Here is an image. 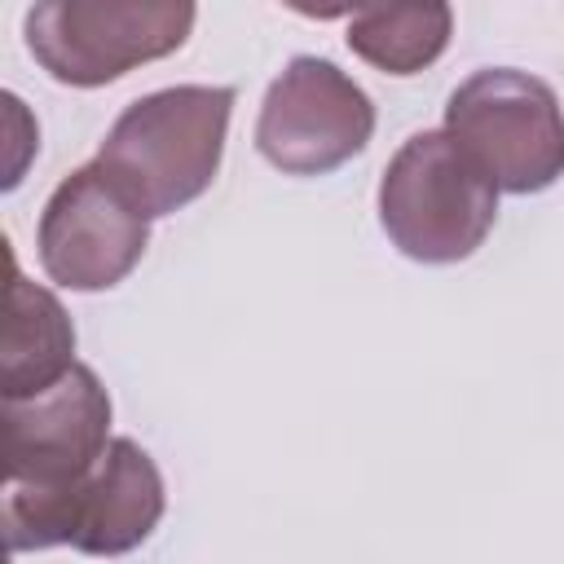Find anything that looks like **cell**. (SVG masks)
<instances>
[{
  "label": "cell",
  "instance_id": "cell-1",
  "mask_svg": "<svg viewBox=\"0 0 564 564\" xmlns=\"http://www.w3.org/2000/svg\"><path fill=\"white\" fill-rule=\"evenodd\" d=\"M238 93L225 84H176L137 97L110 123L97 163L145 207L172 216L203 198L220 172Z\"/></svg>",
  "mask_w": 564,
  "mask_h": 564
},
{
  "label": "cell",
  "instance_id": "cell-2",
  "mask_svg": "<svg viewBox=\"0 0 564 564\" xmlns=\"http://www.w3.org/2000/svg\"><path fill=\"white\" fill-rule=\"evenodd\" d=\"M167 489L159 463L132 441L110 436L101 458L66 489L4 485V542L9 551L75 546L84 555H128L163 520Z\"/></svg>",
  "mask_w": 564,
  "mask_h": 564
},
{
  "label": "cell",
  "instance_id": "cell-3",
  "mask_svg": "<svg viewBox=\"0 0 564 564\" xmlns=\"http://www.w3.org/2000/svg\"><path fill=\"white\" fill-rule=\"evenodd\" d=\"M498 220V185L445 132L423 128L401 141L379 181V225L419 264H458L480 251Z\"/></svg>",
  "mask_w": 564,
  "mask_h": 564
},
{
  "label": "cell",
  "instance_id": "cell-4",
  "mask_svg": "<svg viewBox=\"0 0 564 564\" xmlns=\"http://www.w3.org/2000/svg\"><path fill=\"white\" fill-rule=\"evenodd\" d=\"M194 18L198 0H35L22 40L48 79L101 88L185 48Z\"/></svg>",
  "mask_w": 564,
  "mask_h": 564
},
{
  "label": "cell",
  "instance_id": "cell-5",
  "mask_svg": "<svg viewBox=\"0 0 564 564\" xmlns=\"http://www.w3.org/2000/svg\"><path fill=\"white\" fill-rule=\"evenodd\" d=\"M445 132L502 194H542L564 176V106L529 70L485 66L467 75L445 101Z\"/></svg>",
  "mask_w": 564,
  "mask_h": 564
},
{
  "label": "cell",
  "instance_id": "cell-6",
  "mask_svg": "<svg viewBox=\"0 0 564 564\" xmlns=\"http://www.w3.org/2000/svg\"><path fill=\"white\" fill-rule=\"evenodd\" d=\"M375 137L370 93L330 57L300 53L269 84L256 150L286 176H326L357 159Z\"/></svg>",
  "mask_w": 564,
  "mask_h": 564
},
{
  "label": "cell",
  "instance_id": "cell-7",
  "mask_svg": "<svg viewBox=\"0 0 564 564\" xmlns=\"http://www.w3.org/2000/svg\"><path fill=\"white\" fill-rule=\"evenodd\" d=\"M145 247H150L145 207L97 159L57 181L35 225L40 264L66 291L119 286L141 264Z\"/></svg>",
  "mask_w": 564,
  "mask_h": 564
},
{
  "label": "cell",
  "instance_id": "cell-8",
  "mask_svg": "<svg viewBox=\"0 0 564 564\" xmlns=\"http://www.w3.org/2000/svg\"><path fill=\"white\" fill-rule=\"evenodd\" d=\"M110 445V392L75 361L31 397H4V485L66 489Z\"/></svg>",
  "mask_w": 564,
  "mask_h": 564
},
{
  "label": "cell",
  "instance_id": "cell-9",
  "mask_svg": "<svg viewBox=\"0 0 564 564\" xmlns=\"http://www.w3.org/2000/svg\"><path fill=\"white\" fill-rule=\"evenodd\" d=\"M75 366V326L62 300L26 282L9 256V295H4V335H0V383L4 397H31L57 383Z\"/></svg>",
  "mask_w": 564,
  "mask_h": 564
},
{
  "label": "cell",
  "instance_id": "cell-10",
  "mask_svg": "<svg viewBox=\"0 0 564 564\" xmlns=\"http://www.w3.org/2000/svg\"><path fill=\"white\" fill-rule=\"evenodd\" d=\"M454 35L449 0H370L348 22V48L383 75L427 70Z\"/></svg>",
  "mask_w": 564,
  "mask_h": 564
},
{
  "label": "cell",
  "instance_id": "cell-11",
  "mask_svg": "<svg viewBox=\"0 0 564 564\" xmlns=\"http://www.w3.org/2000/svg\"><path fill=\"white\" fill-rule=\"evenodd\" d=\"M286 9H295L300 18H317V22H330V18H344V13H357L366 9L370 0H282Z\"/></svg>",
  "mask_w": 564,
  "mask_h": 564
}]
</instances>
